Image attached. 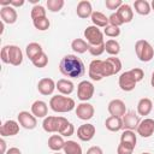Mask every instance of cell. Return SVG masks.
<instances>
[{"mask_svg": "<svg viewBox=\"0 0 154 154\" xmlns=\"http://www.w3.org/2000/svg\"><path fill=\"white\" fill-rule=\"evenodd\" d=\"M0 57H1V60H2V63H5V64H8V45L2 47V49H1V53H0Z\"/></svg>", "mask_w": 154, "mask_h": 154, "instance_id": "obj_45", "label": "cell"}, {"mask_svg": "<svg viewBox=\"0 0 154 154\" xmlns=\"http://www.w3.org/2000/svg\"><path fill=\"white\" fill-rule=\"evenodd\" d=\"M31 113L36 118H46L48 113V106L42 100H36L31 105Z\"/></svg>", "mask_w": 154, "mask_h": 154, "instance_id": "obj_20", "label": "cell"}, {"mask_svg": "<svg viewBox=\"0 0 154 154\" xmlns=\"http://www.w3.org/2000/svg\"><path fill=\"white\" fill-rule=\"evenodd\" d=\"M17 119H18L19 125L26 130H32L37 125V118L31 112H28V111L19 112L17 116Z\"/></svg>", "mask_w": 154, "mask_h": 154, "instance_id": "obj_7", "label": "cell"}, {"mask_svg": "<svg viewBox=\"0 0 154 154\" xmlns=\"http://www.w3.org/2000/svg\"><path fill=\"white\" fill-rule=\"evenodd\" d=\"M57 89L61 95H70L75 90V84L70 79L61 78V79H58L57 82Z\"/></svg>", "mask_w": 154, "mask_h": 154, "instance_id": "obj_23", "label": "cell"}, {"mask_svg": "<svg viewBox=\"0 0 154 154\" xmlns=\"http://www.w3.org/2000/svg\"><path fill=\"white\" fill-rule=\"evenodd\" d=\"M118 84L120 87V89L123 91H131L135 89L137 82L136 79L134 78V76L131 75L130 70L129 71H125L123 72L120 76H119V79H118Z\"/></svg>", "mask_w": 154, "mask_h": 154, "instance_id": "obj_10", "label": "cell"}, {"mask_svg": "<svg viewBox=\"0 0 154 154\" xmlns=\"http://www.w3.org/2000/svg\"><path fill=\"white\" fill-rule=\"evenodd\" d=\"M87 154H103V152L99 146H93L87 150Z\"/></svg>", "mask_w": 154, "mask_h": 154, "instance_id": "obj_46", "label": "cell"}, {"mask_svg": "<svg viewBox=\"0 0 154 154\" xmlns=\"http://www.w3.org/2000/svg\"><path fill=\"white\" fill-rule=\"evenodd\" d=\"M135 52L137 58L143 61V63H148L154 58V48L152 47V45L146 41V40H138L135 43Z\"/></svg>", "mask_w": 154, "mask_h": 154, "instance_id": "obj_3", "label": "cell"}, {"mask_svg": "<svg viewBox=\"0 0 154 154\" xmlns=\"http://www.w3.org/2000/svg\"><path fill=\"white\" fill-rule=\"evenodd\" d=\"M134 8H135L136 13H138L141 16H148L152 11L150 4L147 0H136L134 2Z\"/></svg>", "mask_w": 154, "mask_h": 154, "instance_id": "obj_29", "label": "cell"}, {"mask_svg": "<svg viewBox=\"0 0 154 154\" xmlns=\"http://www.w3.org/2000/svg\"><path fill=\"white\" fill-rule=\"evenodd\" d=\"M32 24H34V26H35L37 30H40V31H45V30H47V29L49 28L51 22H49V19H48L47 17H43V18L34 19V20H32Z\"/></svg>", "mask_w": 154, "mask_h": 154, "instance_id": "obj_36", "label": "cell"}, {"mask_svg": "<svg viewBox=\"0 0 154 154\" xmlns=\"http://www.w3.org/2000/svg\"><path fill=\"white\" fill-rule=\"evenodd\" d=\"M47 143H48V148L52 149L53 152H59L64 149L65 146V141L61 135H51Z\"/></svg>", "mask_w": 154, "mask_h": 154, "instance_id": "obj_26", "label": "cell"}, {"mask_svg": "<svg viewBox=\"0 0 154 154\" xmlns=\"http://www.w3.org/2000/svg\"><path fill=\"white\" fill-rule=\"evenodd\" d=\"M107 111L111 116H114V117H123L128 111H126V106H125V102L120 99H113L108 102V106H107Z\"/></svg>", "mask_w": 154, "mask_h": 154, "instance_id": "obj_12", "label": "cell"}, {"mask_svg": "<svg viewBox=\"0 0 154 154\" xmlns=\"http://www.w3.org/2000/svg\"><path fill=\"white\" fill-rule=\"evenodd\" d=\"M46 5H47L48 11H51V12H59L64 7L65 1L64 0H47Z\"/></svg>", "mask_w": 154, "mask_h": 154, "instance_id": "obj_34", "label": "cell"}, {"mask_svg": "<svg viewBox=\"0 0 154 154\" xmlns=\"http://www.w3.org/2000/svg\"><path fill=\"white\" fill-rule=\"evenodd\" d=\"M29 2L35 4V5H38V0H29Z\"/></svg>", "mask_w": 154, "mask_h": 154, "instance_id": "obj_51", "label": "cell"}, {"mask_svg": "<svg viewBox=\"0 0 154 154\" xmlns=\"http://www.w3.org/2000/svg\"><path fill=\"white\" fill-rule=\"evenodd\" d=\"M90 19L93 22V25H95L97 28H106L109 24L108 17L106 14H103L102 12H100V11H94Z\"/></svg>", "mask_w": 154, "mask_h": 154, "instance_id": "obj_27", "label": "cell"}, {"mask_svg": "<svg viewBox=\"0 0 154 154\" xmlns=\"http://www.w3.org/2000/svg\"><path fill=\"white\" fill-rule=\"evenodd\" d=\"M19 132V123L12 119L6 120L1 128H0V135L1 137H6V136H16Z\"/></svg>", "mask_w": 154, "mask_h": 154, "instance_id": "obj_16", "label": "cell"}, {"mask_svg": "<svg viewBox=\"0 0 154 154\" xmlns=\"http://www.w3.org/2000/svg\"><path fill=\"white\" fill-rule=\"evenodd\" d=\"M130 72H131V75L134 76V78L136 79V82L142 81L143 77H144V72H143V70L140 69V67H134V69L130 70Z\"/></svg>", "mask_w": 154, "mask_h": 154, "instance_id": "obj_43", "label": "cell"}, {"mask_svg": "<svg viewBox=\"0 0 154 154\" xmlns=\"http://www.w3.org/2000/svg\"><path fill=\"white\" fill-rule=\"evenodd\" d=\"M108 20H109V25H113V26H120V25H123V22L120 20V18H119V16L117 14V12H113V13H111V16L108 17Z\"/></svg>", "mask_w": 154, "mask_h": 154, "instance_id": "obj_42", "label": "cell"}, {"mask_svg": "<svg viewBox=\"0 0 154 154\" xmlns=\"http://www.w3.org/2000/svg\"><path fill=\"white\" fill-rule=\"evenodd\" d=\"M94 106L89 102H81L76 106V116L81 120H89L94 117Z\"/></svg>", "mask_w": 154, "mask_h": 154, "instance_id": "obj_11", "label": "cell"}, {"mask_svg": "<svg viewBox=\"0 0 154 154\" xmlns=\"http://www.w3.org/2000/svg\"><path fill=\"white\" fill-rule=\"evenodd\" d=\"M49 107L53 112H57V113H67V112H71L75 107H76V103H75V100L69 97V96H65V95H54L51 97L49 100Z\"/></svg>", "mask_w": 154, "mask_h": 154, "instance_id": "obj_2", "label": "cell"}, {"mask_svg": "<svg viewBox=\"0 0 154 154\" xmlns=\"http://www.w3.org/2000/svg\"><path fill=\"white\" fill-rule=\"evenodd\" d=\"M137 134L144 138L150 137L154 134V119L152 118H144L141 120L140 125L137 126Z\"/></svg>", "mask_w": 154, "mask_h": 154, "instance_id": "obj_15", "label": "cell"}, {"mask_svg": "<svg viewBox=\"0 0 154 154\" xmlns=\"http://www.w3.org/2000/svg\"><path fill=\"white\" fill-rule=\"evenodd\" d=\"M30 17L31 19H37V18H43L46 17V8L42 5H34L30 12Z\"/></svg>", "mask_w": 154, "mask_h": 154, "instance_id": "obj_35", "label": "cell"}, {"mask_svg": "<svg viewBox=\"0 0 154 154\" xmlns=\"http://www.w3.org/2000/svg\"><path fill=\"white\" fill-rule=\"evenodd\" d=\"M71 48L77 54H83L87 51H89V43L83 38H75L71 42Z\"/></svg>", "mask_w": 154, "mask_h": 154, "instance_id": "obj_30", "label": "cell"}, {"mask_svg": "<svg viewBox=\"0 0 154 154\" xmlns=\"http://www.w3.org/2000/svg\"><path fill=\"white\" fill-rule=\"evenodd\" d=\"M142 154H150V153H142Z\"/></svg>", "mask_w": 154, "mask_h": 154, "instance_id": "obj_54", "label": "cell"}, {"mask_svg": "<svg viewBox=\"0 0 154 154\" xmlns=\"http://www.w3.org/2000/svg\"><path fill=\"white\" fill-rule=\"evenodd\" d=\"M105 5L108 10H118L123 5V1L122 0H106Z\"/></svg>", "mask_w": 154, "mask_h": 154, "instance_id": "obj_41", "label": "cell"}, {"mask_svg": "<svg viewBox=\"0 0 154 154\" xmlns=\"http://www.w3.org/2000/svg\"><path fill=\"white\" fill-rule=\"evenodd\" d=\"M134 149H135V147L120 142L118 144V147H117V154H132Z\"/></svg>", "mask_w": 154, "mask_h": 154, "instance_id": "obj_39", "label": "cell"}, {"mask_svg": "<svg viewBox=\"0 0 154 154\" xmlns=\"http://www.w3.org/2000/svg\"><path fill=\"white\" fill-rule=\"evenodd\" d=\"M120 142L126 143V144H130L132 147H136L137 137H136L135 131H132V130H124L122 132V135H120Z\"/></svg>", "mask_w": 154, "mask_h": 154, "instance_id": "obj_32", "label": "cell"}, {"mask_svg": "<svg viewBox=\"0 0 154 154\" xmlns=\"http://www.w3.org/2000/svg\"><path fill=\"white\" fill-rule=\"evenodd\" d=\"M150 7H152V10L154 11V0H153V1L150 2Z\"/></svg>", "mask_w": 154, "mask_h": 154, "instance_id": "obj_52", "label": "cell"}, {"mask_svg": "<svg viewBox=\"0 0 154 154\" xmlns=\"http://www.w3.org/2000/svg\"><path fill=\"white\" fill-rule=\"evenodd\" d=\"M122 70V61L117 57H109L106 60H103L102 64V75L103 77L117 75Z\"/></svg>", "mask_w": 154, "mask_h": 154, "instance_id": "obj_5", "label": "cell"}, {"mask_svg": "<svg viewBox=\"0 0 154 154\" xmlns=\"http://www.w3.org/2000/svg\"><path fill=\"white\" fill-rule=\"evenodd\" d=\"M150 84H152V87L154 88V71H153V73H152V78H150Z\"/></svg>", "mask_w": 154, "mask_h": 154, "instance_id": "obj_50", "label": "cell"}, {"mask_svg": "<svg viewBox=\"0 0 154 154\" xmlns=\"http://www.w3.org/2000/svg\"><path fill=\"white\" fill-rule=\"evenodd\" d=\"M64 154H82V147L72 140H69L65 142L64 146Z\"/></svg>", "mask_w": 154, "mask_h": 154, "instance_id": "obj_33", "label": "cell"}, {"mask_svg": "<svg viewBox=\"0 0 154 154\" xmlns=\"http://www.w3.org/2000/svg\"><path fill=\"white\" fill-rule=\"evenodd\" d=\"M55 89H57V83L52 78L45 77V78H41L38 81V83H37V90H38V93L42 94V95H45V96L52 95Z\"/></svg>", "mask_w": 154, "mask_h": 154, "instance_id": "obj_14", "label": "cell"}, {"mask_svg": "<svg viewBox=\"0 0 154 154\" xmlns=\"http://www.w3.org/2000/svg\"><path fill=\"white\" fill-rule=\"evenodd\" d=\"M73 134H75V126H73L72 123H69L67 126H66L59 135H61L63 137H69V136H72Z\"/></svg>", "mask_w": 154, "mask_h": 154, "instance_id": "obj_44", "label": "cell"}, {"mask_svg": "<svg viewBox=\"0 0 154 154\" xmlns=\"http://www.w3.org/2000/svg\"><path fill=\"white\" fill-rule=\"evenodd\" d=\"M59 70L65 77L78 78L82 77L85 72L84 63L81 58L75 54H66L61 58L59 64Z\"/></svg>", "mask_w": 154, "mask_h": 154, "instance_id": "obj_1", "label": "cell"}, {"mask_svg": "<svg viewBox=\"0 0 154 154\" xmlns=\"http://www.w3.org/2000/svg\"><path fill=\"white\" fill-rule=\"evenodd\" d=\"M93 57H99L105 52V42L97 46H90L89 45V51H88Z\"/></svg>", "mask_w": 154, "mask_h": 154, "instance_id": "obj_40", "label": "cell"}, {"mask_svg": "<svg viewBox=\"0 0 154 154\" xmlns=\"http://www.w3.org/2000/svg\"><path fill=\"white\" fill-rule=\"evenodd\" d=\"M102 64H103V60H101V59H94V60L90 61L89 67H88V75H89L91 81L99 82V81H101L103 78Z\"/></svg>", "mask_w": 154, "mask_h": 154, "instance_id": "obj_9", "label": "cell"}, {"mask_svg": "<svg viewBox=\"0 0 154 154\" xmlns=\"http://www.w3.org/2000/svg\"><path fill=\"white\" fill-rule=\"evenodd\" d=\"M84 38H87L85 41L90 45V46H97L103 43V32L95 25H89L84 29Z\"/></svg>", "mask_w": 154, "mask_h": 154, "instance_id": "obj_4", "label": "cell"}, {"mask_svg": "<svg viewBox=\"0 0 154 154\" xmlns=\"http://www.w3.org/2000/svg\"><path fill=\"white\" fill-rule=\"evenodd\" d=\"M42 128L46 132H58L59 130V119L58 116H47L42 122Z\"/></svg>", "mask_w": 154, "mask_h": 154, "instance_id": "obj_21", "label": "cell"}, {"mask_svg": "<svg viewBox=\"0 0 154 154\" xmlns=\"http://www.w3.org/2000/svg\"><path fill=\"white\" fill-rule=\"evenodd\" d=\"M24 5V0H11L10 1V6H12V7H20V6H23Z\"/></svg>", "mask_w": 154, "mask_h": 154, "instance_id": "obj_47", "label": "cell"}, {"mask_svg": "<svg viewBox=\"0 0 154 154\" xmlns=\"http://www.w3.org/2000/svg\"><path fill=\"white\" fill-rule=\"evenodd\" d=\"M105 52L108 53L111 57H117L120 52V45L114 38H109L105 42Z\"/></svg>", "mask_w": 154, "mask_h": 154, "instance_id": "obj_31", "label": "cell"}, {"mask_svg": "<svg viewBox=\"0 0 154 154\" xmlns=\"http://www.w3.org/2000/svg\"><path fill=\"white\" fill-rule=\"evenodd\" d=\"M116 12L119 16L120 20L123 22V24L130 23L132 20V18H134V10L129 4H123Z\"/></svg>", "mask_w": 154, "mask_h": 154, "instance_id": "obj_22", "label": "cell"}, {"mask_svg": "<svg viewBox=\"0 0 154 154\" xmlns=\"http://www.w3.org/2000/svg\"><path fill=\"white\" fill-rule=\"evenodd\" d=\"M6 154H22V152H20L17 147H11V148L7 149Z\"/></svg>", "mask_w": 154, "mask_h": 154, "instance_id": "obj_49", "label": "cell"}, {"mask_svg": "<svg viewBox=\"0 0 154 154\" xmlns=\"http://www.w3.org/2000/svg\"><path fill=\"white\" fill-rule=\"evenodd\" d=\"M153 109V102L148 97H142L137 103V113L138 116H148Z\"/></svg>", "mask_w": 154, "mask_h": 154, "instance_id": "obj_25", "label": "cell"}, {"mask_svg": "<svg viewBox=\"0 0 154 154\" xmlns=\"http://www.w3.org/2000/svg\"><path fill=\"white\" fill-rule=\"evenodd\" d=\"M0 17H1V22L6 23V24H13L16 23L18 14L14 7L12 6H4L0 10Z\"/></svg>", "mask_w": 154, "mask_h": 154, "instance_id": "obj_18", "label": "cell"}, {"mask_svg": "<svg viewBox=\"0 0 154 154\" xmlns=\"http://www.w3.org/2000/svg\"><path fill=\"white\" fill-rule=\"evenodd\" d=\"M95 134H96L95 126L93 124H89V123L82 124L77 129V137L81 141H83V142H88V141L93 140V137L95 136Z\"/></svg>", "mask_w": 154, "mask_h": 154, "instance_id": "obj_13", "label": "cell"}, {"mask_svg": "<svg viewBox=\"0 0 154 154\" xmlns=\"http://www.w3.org/2000/svg\"><path fill=\"white\" fill-rule=\"evenodd\" d=\"M23 63V52L16 45H8V64L19 66Z\"/></svg>", "mask_w": 154, "mask_h": 154, "instance_id": "obj_17", "label": "cell"}, {"mask_svg": "<svg viewBox=\"0 0 154 154\" xmlns=\"http://www.w3.org/2000/svg\"><path fill=\"white\" fill-rule=\"evenodd\" d=\"M43 52V49H42V46L40 45V43H37V42H30L26 47H25V54H26V57L32 61L38 54H41Z\"/></svg>", "mask_w": 154, "mask_h": 154, "instance_id": "obj_28", "label": "cell"}, {"mask_svg": "<svg viewBox=\"0 0 154 154\" xmlns=\"http://www.w3.org/2000/svg\"><path fill=\"white\" fill-rule=\"evenodd\" d=\"M105 126H106L107 130H109L112 132H117V131H120L123 129V120H122L120 117L109 116L105 120Z\"/></svg>", "mask_w": 154, "mask_h": 154, "instance_id": "obj_24", "label": "cell"}, {"mask_svg": "<svg viewBox=\"0 0 154 154\" xmlns=\"http://www.w3.org/2000/svg\"><path fill=\"white\" fill-rule=\"evenodd\" d=\"M6 142L4 140V137L0 138V154H6Z\"/></svg>", "mask_w": 154, "mask_h": 154, "instance_id": "obj_48", "label": "cell"}, {"mask_svg": "<svg viewBox=\"0 0 154 154\" xmlns=\"http://www.w3.org/2000/svg\"><path fill=\"white\" fill-rule=\"evenodd\" d=\"M123 129L125 130H137V126L141 123V118L138 116V113H136L135 111H128L123 117Z\"/></svg>", "mask_w": 154, "mask_h": 154, "instance_id": "obj_8", "label": "cell"}, {"mask_svg": "<svg viewBox=\"0 0 154 154\" xmlns=\"http://www.w3.org/2000/svg\"><path fill=\"white\" fill-rule=\"evenodd\" d=\"M94 91L95 88L90 81H81L77 85V97L82 102H87L88 100H90L94 95Z\"/></svg>", "mask_w": 154, "mask_h": 154, "instance_id": "obj_6", "label": "cell"}, {"mask_svg": "<svg viewBox=\"0 0 154 154\" xmlns=\"http://www.w3.org/2000/svg\"><path fill=\"white\" fill-rule=\"evenodd\" d=\"M103 35L108 36V37H118L120 35V29L118 26H113V25H107L106 28H103Z\"/></svg>", "mask_w": 154, "mask_h": 154, "instance_id": "obj_38", "label": "cell"}, {"mask_svg": "<svg viewBox=\"0 0 154 154\" xmlns=\"http://www.w3.org/2000/svg\"><path fill=\"white\" fill-rule=\"evenodd\" d=\"M54 154H61V153H59V152H55V153H54Z\"/></svg>", "mask_w": 154, "mask_h": 154, "instance_id": "obj_53", "label": "cell"}, {"mask_svg": "<svg viewBox=\"0 0 154 154\" xmlns=\"http://www.w3.org/2000/svg\"><path fill=\"white\" fill-rule=\"evenodd\" d=\"M93 7H91V4L90 1L88 0H81L78 4H77V7H76V13L79 18L82 19H85V18H89L91 17L93 14Z\"/></svg>", "mask_w": 154, "mask_h": 154, "instance_id": "obj_19", "label": "cell"}, {"mask_svg": "<svg viewBox=\"0 0 154 154\" xmlns=\"http://www.w3.org/2000/svg\"><path fill=\"white\" fill-rule=\"evenodd\" d=\"M31 63H32V65H34L35 67H38V69L46 67L47 64H48V57H47V54H46L45 52H42V53L38 54Z\"/></svg>", "mask_w": 154, "mask_h": 154, "instance_id": "obj_37", "label": "cell"}]
</instances>
